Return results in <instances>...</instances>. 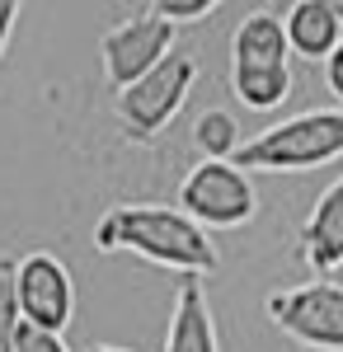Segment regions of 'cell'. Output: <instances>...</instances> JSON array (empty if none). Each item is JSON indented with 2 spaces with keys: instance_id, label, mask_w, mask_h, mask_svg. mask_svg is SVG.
I'll return each mask as SVG.
<instances>
[{
  "instance_id": "obj_1",
  "label": "cell",
  "mask_w": 343,
  "mask_h": 352,
  "mask_svg": "<svg viewBox=\"0 0 343 352\" xmlns=\"http://www.w3.org/2000/svg\"><path fill=\"white\" fill-rule=\"evenodd\" d=\"M94 249L99 254H132L141 263L169 268L179 277H211L221 268V254L202 226L169 207V202H118L94 221Z\"/></svg>"
},
{
  "instance_id": "obj_2",
  "label": "cell",
  "mask_w": 343,
  "mask_h": 352,
  "mask_svg": "<svg viewBox=\"0 0 343 352\" xmlns=\"http://www.w3.org/2000/svg\"><path fill=\"white\" fill-rule=\"evenodd\" d=\"M343 160V109H315L296 113L287 122L268 127V132L240 141L236 160L245 174H306L320 164Z\"/></svg>"
},
{
  "instance_id": "obj_3",
  "label": "cell",
  "mask_w": 343,
  "mask_h": 352,
  "mask_svg": "<svg viewBox=\"0 0 343 352\" xmlns=\"http://www.w3.org/2000/svg\"><path fill=\"white\" fill-rule=\"evenodd\" d=\"M193 80H198V61H193V52H179V47H174L151 76H141L136 85L118 89L113 118H118L123 136L136 141V146H151V141L184 113L188 94H193Z\"/></svg>"
},
{
  "instance_id": "obj_4",
  "label": "cell",
  "mask_w": 343,
  "mask_h": 352,
  "mask_svg": "<svg viewBox=\"0 0 343 352\" xmlns=\"http://www.w3.org/2000/svg\"><path fill=\"white\" fill-rule=\"evenodd\" d=\"M174 207L202 230H240L259 217V192H254V179L240 164L202 160L184 174Z\"/></svg>"
},
{
  "instance_id": "obj_5",
  "label": "cell",
  "mask_w": 343,
  "mask_h": 352,
  "mask_svg": "<svg viewBox=\"0 0 343 352\" xmlns=\"http://www.w3.org/2000/svg\"><path fill=\"white\" fill-rule=\"evenodd\" d=\"M268 320L296 338L301 348L315 352H343V287L339 282H301V287H282L268 296Z\"/></svg>"
},
{
  "instance_id": "obj_6",
  "label": "cell",
  "mask_w": 343,
  "mask_h": 352,
  "mask_svg": "<svg viewBox=\"0 0 343 352\" xmlns=\"http://www.w3.org/2000/svg\"><path fill=\"white\" fill-rule=\"evenodd\" d=\"M14 305L24 324L48 333H66V324L76 320V277L52 249L14 258Z\"/></svg>"
},
{
  "instance_id": "obj_7",
  "label": "cell",
  "mask_w": 343,
  "mask_h": 352,
  "mask_svg": "<svg viewBox=\"0 0 343 352\" xmlns=\"http://www.w3.org/2000/svg\"><path fill=\"white\" fill-rule=\"evenodd\" d=\"M174 52V24L156 19L151 10L132 14L123 24H113L99 43V61H104V80L113 89H127L141 76H151L165 56Z\"/></svg>"
},
{
  "instance_id": "obj_8",
  "label": "cell",
  "mask_w": 343,
  "mask_h": 352,
  "mask_svg": "<svg viewBox=\"0 0 343 352\" xmlns=\"http://www.w3.org/2000/svg\"><path fill=\"white\" fill-rule=\"evenodd\" d=\"M296 258L311 272H320V277H329V272L343 268V179H334L329 188L320 192L311 217L301 221Z\"/></svg>"
},
{
  "instance_id": "obj_9",
  "label": "cell",
  "mask_w": 343,
  "mask_h": 352,
  "mask_svg": "<svg viewBox=\"0 0 343 352\" xmlns=\"http://www.w3.org/2000/svg\"><path fill=\"white\" fill-rule=\"evenodd\" d=\"M165 352H221L216 315H211L207 292H202L198 277H179L174 282V310H169Z\"/></svg>"
},
{
  "instance_id": "obj_10",
  "label": "cell",
  "mask_w": 343,
  "mask_h": 352,
  "mask_svg": "<svg viewBox=\"0 0 343 352\" xmlns=\"http://www.w3.org/2000/svg\"><path fill=\"white\" fill-rule=\"evenodd\" d=\"M282 33H287V52L306 56V61H324L343 43V19L334 0H296L282 14Z\"/></svg>"
},
{
  "instance_id": "obj_11",
  "label": "cell",
  "mask_w": 343,
  "mask_h": 352,
  "mask_svg": "<svg viewBox=\"0 0 343 352\" xmlns=\"http://www.w3.org/2000/svg\"><path fill=\"white\" fill-rule=\"evenodd\" d=\"M287 33H282V14L254 10L249 19H240L236 38H231V71H278L287 61Z\"/></svg>"
},
{
  "instance_id": "obj_12",
  "label": "cell",
  "mask_w": 343,
  "mask_h": 352,
  "mask_svg": "<svg viewBox=\"0 0 343 352\" xmlns=\"http://www.w3.org/2000/svg\"><path fill=\"white\" fill-rule=\"evenodd\" d=\"M231 94L254 113L282 109L291 94V66H278V71H231Z\"/></svg>"
},
{
  "instance_id": "obj_13",
  "label": "cell",
  "mask_w": 343,
  "mask_h": 352,
  "mask_svg": "<svg viewBox=\"0 0 343 352\" xmlns=\"http://www.w3.org/2000/svg\"><path fill=\"white\" fill-rule=\"evenodd\" d=\"M193 141H198V151L207 160H236L240 122L226 109H207V113H198V122H193Z\"/></svg>"
},
{
  "instance_id": "obj_14",
  "label": "cell",
  "mask_w": 343,
  "mask_h": 352,
  "mask_svg": "<svg viewBox=\"0 0 343 352\" xmlns=\"http://www.w3.org/2000/svg\"><path fill=\"white\" fill-rule=\"evenodd\" d=\"M19 305H14V258H0V352H14L19 338Z\"/></svg>"
},
{
  "instance_id": "obj_15",
  "label": "cell",
  "mask_w": 343,
  "mask_h": 352,
  "mask_svg": "<svg viewBox=\"0 0 343 352\" xmlns=\"http://www.w3.org/2000/svg\"><path fill=\"white\" fill-rule=\"evenodd\" d=\"M156 19H165V24H202V19H211L216 14V0H156V10H151Z\"/></svg>"
},
{
  "instance_id": "obj_16",
  "label": "cell",
  "mask_w": 343,
  "mask_h": 352,
  "mask_svg": "<svg viewBox=\"0 0 343 352\" xmlns=\"http://www.w3.org/2000/svg\"><path fill=\"white\" fill-rule=\"evenodd\" d=\"M14 352H71L61 333H48V329L19 324V338H14Z\"/></svg>"
},
{
  "instance_id": "obj_17",
  "label": "cell",
  "mask_w": 343,
  "mask_h": 352,
  "mask_svg": "<svg viewBox=\"0 0 343 352\" xmlns=\"http://www.w3.org/2000/svg\"><path fill=\"white\" fill-rule=\"evenodd\" d=\"M324 85H329V94L343 104V43L324 56Z\"/></svg>"
},
{
  "instance_id": "obj_18",
  "label": "cell",
  "mask_w": 343,
  "mask_h": 352,
  "mask_svg": "<svg viewBox=\"0 0 343 352\" xmlns=\"http://www.w3.org/2000/svg\"><path fill=\"white\" fill-rule=\"evenodd\" d=\"M14 19H19V5L14 0H0V61H5V47L14 38Z\"/></svg>"
},
{
  "instance_id": "obj_19",
  "label": "cell",
  "mask_w": 343,
  "mask_h": 352,
  "mask_svg": "<svg viewBox=\"0 0 343 352\" xmlns=\"http://www.w3.org/2000/svg\"><path fill=\"white\" fill-rule=\"evenodd\" d=\"M85 352H132V348H108V343H94V348H85Z\"/></svg>"
},
{
  "instance_id": "obj_20",
  "label": "cell",
  "mask_w": 343,
  "mask_h": 352,
  "mask_svg": "<svg viewBox=\"0 0 343 352\" xmlns=\"http://www.w3.org/2000/svg\"><path fill=\"white\" fill-rule=\"evenodd\" d=\"M334 10H339V19H343V0H339V5H334Z\"/></svg>"
}]
</instances>
